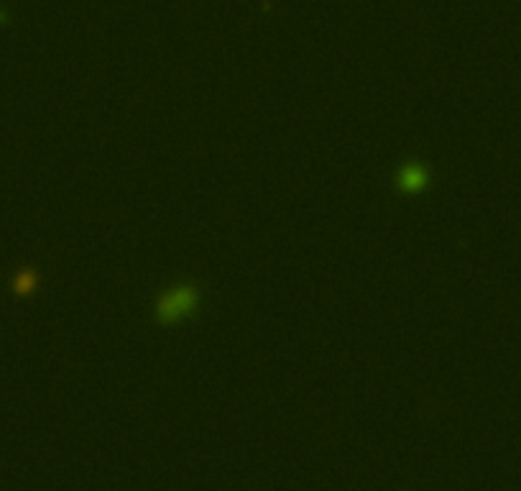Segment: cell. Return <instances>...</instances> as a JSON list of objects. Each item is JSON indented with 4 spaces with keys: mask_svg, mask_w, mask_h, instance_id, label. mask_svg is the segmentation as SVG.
Wrapping results in <instances>:
<instances>
[{
    "mask_svg": "<svg viewBox=\"0 0 521 491\" xmlns=\"http://www.w3.org/2000/svg\"><path fill=\"white\" fill-rule=\"evenodd\" d=\"M194 302V292L189 290H174L172 295H167L159 304V315L164 320H174V317H181L184 312L192 309Z\"/></svg>",
    "mask_w": 521,
    "mask_h": 491,
    "instance_id": "6da1fadb",
    "label": "cell"
}]
</instances>
